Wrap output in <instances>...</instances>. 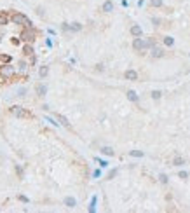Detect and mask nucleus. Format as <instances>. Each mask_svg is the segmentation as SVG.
Wrapping results in <instances>:
<instances>
[{"label":"nucleus","mask_w":190,"mask_h":213,"mask_svg":"<svg viewBox=\"0 0 190 213\" xmlns=\"http://www.w3.org/2000/svg\"><path fill=\"white\" fill-rule=\"evenodd\" d=\"M124 77L129 79V80H136V79H138V73H136L134 70H127L126 73H124Z\"/></svg>","instance_id":"nucleus-1"},{"label":"nucleus","mask_w":190,"mask_h":213,"mask_svg":"<svg viewBox=\"0 0 190 213\" xmlns=\"http://www.w3.org/2000/svg\"><path fill=\"white\" fill-rule=\"evenodd\" d=\"M152 54H154V58H162L164 56V51H162L161 47H154V49H152Z\"/></svg>","instance_id":"nucleus-2"},{"label":"nucleus","mask_w":190,"mask_h":213,"mask_svg":"<svg viewBox=\"0 0 190 213\" xmlns=\"http://www.w3.org/2000/svg\"><path fill=\"white\" fill-rule=\"evenodd\" d=\"M131 33H133V35H136V37H140L141 35V28L138 26V25H134V26H131Z\"/></svg>","instance_id":"nucleus-3"},{"label":"nucleus","mask_w":190,"mask_h":213,"mask_svg":"<svg viewBox=\"0 0 190 213\" xmlns=\"http://www.w3.org/2000/svg\"><path fill=\"white\" fill-rule=\"evenodd\" d=\"M112 9H113V4H112V2H105V5H103V11H105V12H110Z\"/></svg>","instance_id":"nucleus-4"},{"label":"nucleus","mask_w":190,"mask_h":213,"mask_svg":"<svg viewBox=\"0 0 190 213\" xmlns=\"http://www.w3.org/2000/svg\"><path fill=\"white\" fill-rule=\"evenodd\" d=\"M173 164H175V166H182V164H185V161H183L182 157H175V159H173Z\"/></svg>","instance_id":"nucleus-5"},{"label":"nucleus","mask_w":190,"mask_h":213,"mask_svg":"<svg viewBox=\"0 0 190 213\" xmlns=\"http://www.w3.org/2000/svg\"><path fill=\"white\" fill-rule=\"evenodd\" d=\"M127 96H129V100H131V101H134V103H136V101H138V96H136V93L129 91V93H127Z\"/></svg>","instance_id":"nucleus-6"},{"label":"nucleus","mask_w":190,"mask_h":213,"mask_svg":"<svg viewBox=\"0 0 190 213\" xmlns=\"http://www.w3.org/2000/svg\"><path fill=\"white\" fill-rule=\"evenodd\" d=\"M101 152H103V154H106V156H113V150L110 149V147H105V149H101Z\"/></svg>","instance_id":"nucleus-7"},{"label":"nucleus","mask_w":190,"mask_h":213,"mask_svg":"<svg viewBox=\"0 0 190 213\" xmlns=\"http://www.w3.org/2000/svg\"><path fill=\"white\" fill-rule=\"evenodd\" d=\"M131 154H133V156H136V157H141V156H143V152H140V150H133Z\"/></svg>","instance_id":"nucleus-8"},{"label":"nucleus","mask_w":190,"mask_h":213,"mask_svg":"<svg viewBox=\"0 0 190 213\" xmlns=\"http://www.w3.org/2000/svg\"><path fill=\"white\" fill-rule=\"evenodd\" d=\"M152 98H154V100L161 98V93H159V91H154V93H152Z\"/></svg>","instance_id":"nucleus-9"},{"label":"nucleus","mask_w":190,"mask_h":213,"mask_svg":"<svg viewBox=\"0 0 190 213\" xmlns=\"http://www.w3.org/2000/svg\"><path fill=\"white\" fill-rule=\"evenodd\" d=\"M164 42L168 44V46H171V44H173V39H171V37H166V39H164Z\"/></svg>","instance_id":"nucleus-10"},{"label":"nucleus","mask_w":190,"mask_h":213,"mask_svg":"<svg viewBox=\"0 0 190 213\" xmlns=\"http://www.w3.org/2000/svg\"><path fill=\"white\" fill-rule=\"evenodd\" d=\"M161 4H162L161 0H152V5H155V7H159Z\"/></svg>","instance_id":"nucleus-11"},{"label":"nucleus","mask_w":190,"mask_h":213,"mask_svg":"<svg viewBox=\"0 0 190 213\" xmlns=\"http://www.w3.org/2000/svg\"><path fill=\"white\" fill-rule=\"evenodd\" d=\"M161 182L162 184H166V182H168V177H166V175H161Z\"/></svg>","instance_id":"nucleus-12"}]
</instances>
